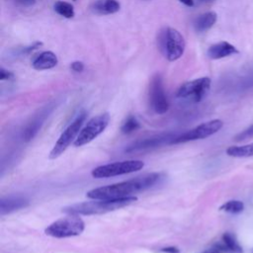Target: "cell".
<instances>
[{"label":"cell","mask_w":253,"mask_h":253,"mask_svg":"<svg viewBox=\"0 0 253 253\" xmlns=\"http://www.w3.org/2000/svg\"><path fill=\"white\" fill-rule=\"evenodd\" d=\"M223 126L222 121L220 120H211L206 123H203L196 127L182 133L181 135H177L172 141L171 144H177V143H184L192 140L197 139H203L207 138L215 132H217Z\"/></svg>","instance_id":"cell-9"},{"label":"cell","mask_w":253,"mask_h":253,"mask_svg":"<svg viewBox=\"0 0 253 253\" xmlns=\"http://www.w3.org/2000/svg\"><path fill=\"white\" fill-rule=\"evenodd\" d=\"M42 44V43L41 42H35L34 43H32V44H30V45H27V46L22 47L18 52H19V54H28V53L32 52L33 50L39 48Z\"/></svg>","instance_id":"cell-23"},{"label":"cell","mask_w":253,"mask_h":253,"mask_svg":"<svg viewBox=\"0 0 253 253\" xmlns=\"http://www.w3.org/2000/svg\"><path fill=\"white\" fill-rule=\"evenodd\" d=\"M217 15L215 12L210 11L198 16L194 22V27L197 32H206L211 29L216 22Z\"/></svg>","instance_id":"cell-18"},{"label":"cell","mask_w":253,"mask_h":253,"mask_svg":"<svg viewBox=\"0 0 253 253\" xmlns=\"http://www.w3.org/2000/svg\"><path fill=\"white\" fill-rule=\"evenodd\" d=\"M58 62L57 56L52 51H42L38 54L33 62L32 65L36 70H46L53 68Z\"/></svg>","instance_id":"cell-15"},{"label":"cell","mask_w":253,"mask_h":253,"mask_svg":"<svg viewBox=\"0 0 253 253\" xmlns=\"http://www.w3.org/2000/svg\"><path fill=\"white\" fill-rule=\"evenodd\" d=\"M29 206V200L25 196L13 195L3 197L0 200V214L4 215Z\"/></svg>","instance_id":"cell-13"},{"label":"cell","mask_w":253,"mask_h":253,"mask_svg":"<svg viewBox=\"0 0 253 253\" xmlns=\"http://www.w3.org/2000/svg\"><path fill=\"white\" fill-rule=\"evenodd\" d=\"M159 46L164 56L174 61L179 59L185 50L186 42L183 36L173 28H165L159 35Z\"/></svg>","instance_id":"cell-4"},{"label":"cell","mask_w":253,"mask_h":253,"mask_svg":"<svg viewBox=\"0 0 253 253\" xmlns=\"http://www.w3.org/2000/svg\"><path fill=\"white\" fill-rule=\"evenodd\" d=\"M162 178L161 173H149L135 177L128 181L99 187L87 192L86 196L92 200H113L130 197L140 191L149 189Z\"/></svg>","instance_id":"cell-1"},{"label":"cell","mask_w":253,"mask_h":253,"mask_svg":"<svg viewBox=\"0 0 253 253\" xmlns=\"http://www.w3.org/2000/svg\"><path fill=\"white\" fill-rule=\"evenodd\" d=\"M92 11L99 15H110L117 13L121 5L118 0H96L92 6Z\"/></svg>","instance_id":"cell-17"},{"label":"cell","mask_w":253,"mask_h":253,"mask_svg":"<svg viewBox=\"0 0 253 253\" xmlns=\"http://www.w3.org/2000/svg\"><path fill=\"white\" fill-rule=\"evenodd\" d=\"M70 67H71V69H72L73 71H75V72H81V71H83V69H84V64H83V62H81V61H73V62L71 63Z\"/></svg>","instance_id":"cell-25"},{"label":"cell","mask_w":253,"mask_h":253,"mask_svg":"<svg viewBox=\"0 0 253 253\" xmlns=\"http://www.w3.org/2000/svg\"><path fill=\"white\" fill-rule=\"evenodd\" d=\"M176 134L173 133H162L157 134L148 138L136 140L135 142L131 143L126 148V152H136V151H143L152 148L159 147L163 144H171V141L176 137Z\"/></svg>","instance_id":"cell-11"},{"label":"cell","mask_w":253,"mask_h":253,"mask_svg":"<svg viewBox=\"0 0 253 253\" xmlns=\"http://www.w3.org/2000/svg\"><path fill=\"white\" fill-rule=\"evenodd\" d=\"M139 126H140V125H139V122L137 121V119L133 116H129L126 118V120L122 125L121 131L125 134H128V133H131V132L137 130L139 128Z\"/></svg>","instance_id":"cell-22"},{"label":"cell","mask_w":253,"mask_h":253,"mask_svg":"<svg viewBox=\"0 0 253 253\" xmlns=\"http://www.w3.org/2000/svg\"><path fill=\"white\" fill-rule=\"evenodd\" d=\"M219 210L229 213H239L244 210V204L238 200H231L219 207Z\"/></svg>","instance_id":"cell-21"},{"label":"cell","mask_w":253,"mask_h":253,"mask_svg":"<svg viewBox=\"0 0 253 253\" xmlns=\"http://www.w3.org/2000/svg\"><path fill=\"white\" fill-rule=\"evenodd\" d=\"M215 247L217 251L225 253H243V249L239 245L235 235L230 232H225L222 235V243L216 244Z\"/></svg>","instance_id":"cell-16"},{"label":"cell","mask_w":253,"mask_h":253,"mask_svg":"<svg viewBox=\"0 0 253 253\" xmlns=\"http://www.w3.org/2000/svg\"><path fill=\"white\" fill-rule=\"evenodd\" d=\"M143 167L144 162L141 160H125L98 166L92 170L91 175L97 179L109 178L132 173L142 169Z\"/></svg>","instance_id":"cell-6"},{"label":"cell","mask_w":253,"mask_h":253,"mask_svg":"<svg viewBox=\"0 0 253 253\" xmlns=\"http://www.w3.org/2000/svg\"><path fill=\"white\" fill-rule=\"evenodd\" d=\"M183 4H185L188 7H193L194 6V0H179Z\"/></svg>","instance_id":"cell-28"},{"label":"cell","mask_w":253,"mask_h":253,"mask_svg":"<svg viewBox=\"0 0 253 253\" xmlns=\"http://www.w3.org/2000/svg\"><path fill=\"white\" fill-rule=\"evenodd\" d=\"M226 154L232 157L253 156V142L240 146H230L226 149Z\"/></svg>","instance_id":"cell-19"},{"label":"cell","mask_w":253,"mask_h":253,"mask_svg":"<svg viewBox=\"0 0 253 253\" xmlns=\"http://www.w3.org/2000/svg\"><path fill=\"white\" fill-rule=\"evenodd\" d=\"M14 78V74L13 72L9 71V70H6L5 68L1 67L0 68V79L3 81V80H11Z\"/></svg>","instance_id":"cell-24"},{"label":"cell","mask_w":253,"mask_h":253,"mask_svg":"<svg viewBox=\"0 0 253 253\" xmlns=\"http://www.w3.org/2000/svg\"><path fill=\"white\" fill-rule=\"evenodd\" d=\"M51 110H52V108L47 106V107H44L43 109H42L37 115L34 116L32 121L27 125V126L24 130L23 136L26 141H30L31 139H33L36 136V134L42 127L43 122L48 117V114L51 112Z\"/></svg>","instance_id":"cell-12"},{"label":"cell","mask_w":253,"mask_h":253,"mask_svg":"<svg viewBox=\"0 0 253 253\" xmlns=\"http://www.w3.org/2000/svg\"><path fill=\"white\" fill-rule=\"evenodd\" d=\"M211 79L209 77H201L188 81L180 86L177 91V98L187 100L193 103L201 102L209 93L211 88Z\"/></svg>","instance_id":"cell-8"},{"label":"cell","mask_w":253,"mask_h":253,"mask_svg":"<svg viewBox=\"0 0 253 253\" xmlns=\"http://www.w3.org/2000/svg\"><path fill=\"white\" fill-rule=\"evenodd\" d=\"M236 53H238L237 48L227 42H220L214 43L211 45L207 51V55L211 59H220Z\"/></svg>","instance_id":"cell-14"},{"label":"cell","mask_w":253,"mask_h":253,"mask_svg":"<svg viewBox=\"0 0 253 253\" xmlns=\"http://www.w3.org/2000/svg\"><path fill=\"white\" fill-rule=\"evenodd\" d=\"M87 113L85 111H81L76 118L68 125V126L63 130V132L60 134L59 138L55 142L54 146L49 152V158L50 159H55L59 157L65 150L66 148L72 143L75 137L78 136L82 126L86 120Z\"/></svg>","instance_id":"cell-5"},{"label":"cell","mask_w":253,"mask_h":253,"mask_svg":"<svg viewBox=\"0 0 253 253\" xmlns=\"http://www.w3.org/2000/svg\"><path fill=\"white\" fill-rule=\"evenodd\" d=\"M53 9L58 15L64 17V18H67V19L73 18L75 15L73 6L70 3L65 2V1H60V0L56 1L53 4Z\"/></svg>","instance_id":"cell-20"},{"label":"cell","mask_w":253,"mask_h":253,"mask_svg":"<svg viewBox=\"0 0 253 253\" xmlns=\"http://www.w3.org/2000/svg\"><path fill=\"white\" fill-rule=\"evenodd\" d=\"M205 253H219L218 251H208V252H205Z\"/></svg>","instance_id":"cell-29"},{"label":"cell","mask_w":253,"mask_h":253,"mask_svg":"<svg viewBox=\"0 0 253 253\" xmlns=\"http://www.w3.org/2000/svg\"><path fill=\"white\" fill-rule=\"evenodd\" d=\"M19 5L24 6V7H31L35 5L36 0H15Z\"/></svg>","instance_id":"cell-26"},{"label":"cell","mask_w":253,"mask_h":253,"mask_svg":"<svg viewBox=\"0 0 253 253\" xmlns=\"http://www.w3.org/2000/svg\"><path fill=\"white\" fill-rule=\"evenodd\" d=\"M136 200L137 198L133 196L121 198V199H113V200H93L90 202H83V203L67 206L62 209V211L67 214H77V215L101 214V213L109 212V211L126 207L134 203Z\"/></svg>","instance_id":"cell-2"},{"label":"cell","mask_w":253,"mask_h":253,"mask_svg":"<svg viewBox=\"0 0 253 253\" xmlns=\"http://www.w3.org/2000/svg\"><path fill=\"white\" fill-rule=\"evenodd\" d=\"M160 252H163V253H180V250H179V248H177L175 246H169V247L162 248L160 250Z\"/></svg>","instance_id":"cell-27"},{"label":"cell","mask_w":253,"mask_h":253,"mask_svg":"<svg viewBox=\"0 0 253 253\" xmlns=\"http://www.w3.org/2000/svg\"><path fill=\"white\" fill-rule=\"evenodd\" d=\"M74 1H75V0H74Z\"/></svg>","instance_id":"cell-31"},{"label":"cell","mask_w":253,"mask_h":253,"mask_svg":"<svg viewBox=\"0 0 253 253\" xmlns=\"http://www.w3.org/2000/svg\"><path fill=\"white\" fill-rule=\"evenodd\" d=\"M202 1H204V2H211V1H213V0H202Z\"/></svg>","instance_id":"cell-30"},{"label":"cell","mask_w":253,"mask_h":253,"mask_svg":"<svg viewBox=\"0 0 253 253\" xmlns=\"http://www.w3.org/2000/svg\"><path fill=\"white\" fill-rule=\"evenodd\" d=\"M109 122L110 115L108 113H103L92 118L90 121H88L84 127L81 128L78 136L73 142L74 146H83L94 140L106 129V127L109 125Z\"/></svg>","instance_id":"cell-7"},{"label":"cell","mask_w":253,"mask_h":253,"mask_svg":"<svg viewBox=\"0 0 253 253\" xmlns=\"http://www.w3.org/2000/svg\"><path fill=\"white\" fill-rule=\"evenodd\" d=\"M149 101L152 110L158 114H165L169 109V103L164 91L163 80L159 73H156L149 84Z\"/></svg>","instance_id":"cell-10"},{"label":"cell","mask_w":253,"mask_h":253,"mask_svg":"<svg viewBox=\"0 0 253 253\" xmlns=\"http://www.w3.org/2000/svg\"><path fill=\"white\" fill-rule=\"evenodd\" d=\"M85 229V222L77 214H68L50 223L44 233L55 238H66L80 235Z\"/></svg>","instance_id":"cell-3"}]
</instances>
